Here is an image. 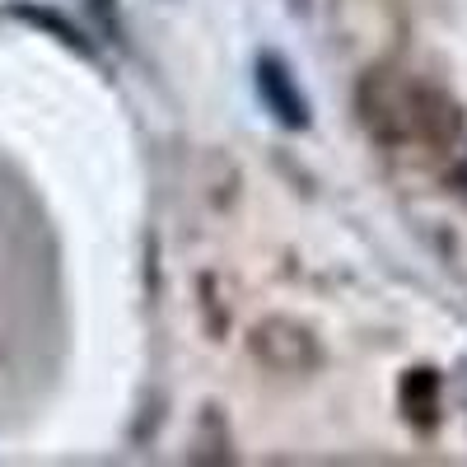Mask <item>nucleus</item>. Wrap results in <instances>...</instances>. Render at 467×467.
I'll return each instance as SVG.
<instances>
[{
  "label": "nucleus",
  "mask_w": 467,
  "mask_h": 467,
  "mask_svg": "<svg viewBox=\"0 0 467 467\" xmlns=\"http://www.w3.org/2000/svg\"><path fill=\"white\" fill-rule=\"evenodd\" d=\"M360 117L388 145H449L462 131V112L444 89L388 70L360 85Z\"/></svg>",
  "instance_id": "obj_1"
},
{
  "label": "nucleus",
  "mask_w": 467,
  "mask_h": 467,
  "mask_svg": "<svg viewBox=\"0 0 467 467\" xmlns=\"http://www.w3.org/2000/svg\"><path fill=\"white\" fill-rule=\"evenodd\" d=\"M253 356L276 374H304L323 360V350H318L314 332L299 327L295 318H266L253 327Z\"/></svg>",
  "instance_id": "obj_2"
},
{
  "label": "nucleus",
  "mask_w": 467,
  "mask_h": 467,
  "mask_svg": "<svg viewBox=\"0 0 467 467\" xmlns=\"http://www.w3.org/2000/svg\"><path fill=\"white\" fill-rule=\"evenodd\" d=\"M257 99H262V108L276 117L285 131H308V122H314L308 99H304V89L290 75L281 52H262L257 57Z\"/></svg>",
  "instance_id": "obj_3"
},
{
  "label": "nucleus",
  "mask_w": 467,
  "mask_h": 467,
  "mask_svg": "<svg viewBox=\"0 0 467 467\" xmlns=\"http://www.w3.org/2000/svg\"><path fill=\"white\" fill-rule=\"evenodd\" d=\"M19 15L28 19V24H43L47 33H57V43H66V47H75L80 57H94V47L85 43V33L75 28V24H66L61 15H52V10H28V5H19Z\"/></svg>",
  "instance_id": "obj_4"
},
{
  "label": "nucleus",
  "mask_w": 467,
  "mask_h": 467,
  "mask_svg": "<svg viewBox=\"0 0 467 467\" xmlns=\"http://www.w3.org/2000/svg\"><path fill=\"white\" fill-rule=\"evenodd\" d=\"M458 187H462V197H467V164H462V173H458Z\"/></svg>",
  "instance_id": "obj_5"
}]
</instances>
